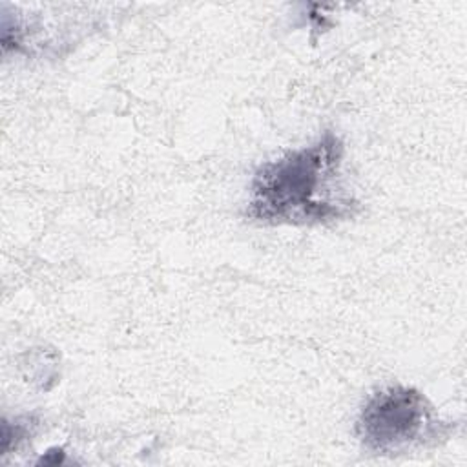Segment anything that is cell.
Instances as JSON below:
<instances>
[{"label": "cell", "mask_w": 467, "mask_h": 467, "mask_svg": "<svg viewBox=\"0 0 467 467\" xmlns=\"http://www.w3.org/2000/svg\"><path fill=\"white\" fill-rule=\"evenodd\" d=\"M26 438V425L24 423H15L11 425L7 420L2 421V452L7 454V451L20 440Z\"/></svg>", "instance_id": "obj_3"}, {"label": "cell", "mask_w": 467, "mask_h": 467, "mask_svg": "<svg viewBox=\"0 0 467 467\" xmlns=\"http://www.w3.org/2000/svg\"><path fill=\"white\" fill-rule=\"evenodd\" d=\"M445 423L414 387L390 385L374 392L359 410L356 436L374 454H401L438 441Z\"/></svg>", "instance_id": "obj_2"}, {"label": "cell", "mask_w": 467, "mask_h": 467, "mask_svg": "<svg viewBox=\"0 0 467 467\" xmlns=\"http://www.w3.org/2000/svg\"><path fill=\"white\" fill-rule=\"evenodd\" d=\"M343 140L325 131L257 168L246 215L263 224H327L352 217L358 202L339 184Z\"/></svg>", "instance_id": "obj_1"}]
</instances>
